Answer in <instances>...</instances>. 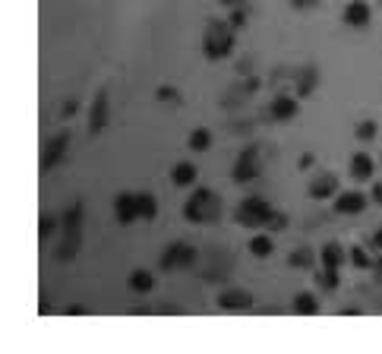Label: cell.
<instances>
[{
  "instance_id": "obj_4",
  "label": "cell",
  "mask_w": 382,
  "mask_h": 354,
  "mask_svg": "<svg viewBox=\"0 0 382 354\" xmlns=\"http://www.w3.org/2000/svg\"><path fill=\"white\" fill-rule=\"evenodd\" d=\"M272 209H275V206H272L268 199H262V197H246L244 203H237L234 222L240 225V228H262Z\"/></svg>"
},
{
  "instance_id": "obj_37",
  "label": "cell",
  "mask_w": 382,
  "mask_h": 354,
  "mask_svg": "<svg viewBox=\"0 0 382 354\" xmlns=\"http://www.w3.org/2000/svg\"><path fill=\"white\" fill-rule=\"evenodd\" d=\"M221 7H240V3H244V0H218Z\"/></svg>"
},
{
  "instance_id": "obj_25",
  "label": "cell",
  "mask_w": 382,
  "mask_h": 354,
  "mask_svg": "<svg viewBox=\"0 0 382 354\" xmlns=\"http://www.w3.org/2000/svg\"><path fill=\"white\" fill-rule=\"evenodd\" d=\"M348 260H351V266H354V269L370 272V269H373V260H376V256H370L364 247H360V244H354V247H348Z\"/></svg>"
},
{
  "instance_id": "obj_2",
  "label": "cell",
  "mask_w": 382,
  "mask_h": 354,
  "mask_svg": "<svg viewBox=\"0 0 382 354\" xmlns=\"http://www.w3.org/2000/svg\"><path fill=\"white\" fill-rule=\"evenodd\" d=\"M225 206H221V197L212 187H193V193L183 203V222L190 225H212L218 222Z\"/></svg>"
},
{
  "instance_id": "obj_23",
  "label": "cell",
  "mask_w": 382,
  "mask_h": 354,
  "mask_svg": "<svg viewBox=\"0 0 382 354\" xmlns=\"http://www.w3.org/2000/svg\"><path fill=\"white\" fill-rule=\"evenodd\" d=\"M136 199H139V218L142 222H155L158 218V199H155V193H136Z\"/></svg>"
},
{
  "instance_id": "obj_10",
  "label": "cell",
  "mask_w": 382,
  "mask_h": 354,
  "mask_svg": "<svg viewBox=\"0 0 382 354\" xmlns=\"http://www.w3.org/2000/svg\"><path fill=\"white\" fill-rule=\"evenodd\" d=\"M297 114H301V99L297 95H275V99L268 101V117L275 124H288Z\"/></svg>"
},
{
  "instance_id": "obj_17",
  "label": "cell",
  "mask_w": 382,
  "mask_h": 354,
  "mask_svg": "<svg viewBox=\"0 0 382 354\" xmlns=\"http://www.w3.org/2000/svg\"><path fill=\"white\" fill-rule=\"evenodd\" d=\"M344 260H348V250L338 240H329L319 247V266H325V269H342Z\"/></svg>"
},
{
  "instance_id": "obj_21",
  "label": "cell",
  "mask_w": 382,
  "mask_h": 354,
  "mask_svg": "<svg viewBox=\"0 0 382 354\" xmlns=\"http://www.w3.org/2000/svg\"><path fill=\"white\" fill-rule=\"evenodd\" d=\"M291 304H294V313H301V316H316L319 313V297L313 291H297Z\"/></svg>"
},
{
  "instance_id": "obj_36",
  "label": "cell",
  "mask_w": 382,
  "mask_h": 354,
  "mask_svg": "<svg viewBox=\"0 0 382 354\" xmlns=\"http://www.w3.org/2000/svg\"><path fill=\"white\" fill-rule=\"evenodd\" d=\"M370 244H373L376 250H382V228H379V231H376V234H373V240H370Z\"/></svg>"
},
{
  "instance_id": "obj_13",
  "label": "cell",
  "mask_w": 382,
  "mask_h": 354,
  "mask_svg": "<svg viewBox=\"0 0 382 354\" xmlns=\"http://www.w3.org/2000/svg\"><path fill=\"white\" fill-rule=\"evenodd\" d=\"M215 304H218L221 310H228V313H244V310H250L256 301H253V294L246 288H225Z\"/></svg>"
},
{
  "instance_id": "obj_7",
  "label": "cell",
  "mask_w": 382,
  "mask_h": 354,
  "mask_svg": "<svg viewBox=\"0 0 382 354\" xmlns=\"http://www.w3.org/2000/svg\"><path fill=\"white\" fill-rule=\"evenodd\" d=\"M70 130H60V133H54L48 142H44V149H41V174H51L54 168L60 165L66 158V149H70Z\"/></svg>"
},
{
  "instance_id": "obj_11",
  "label": "cell",
  "mask_w": 382,
  "mask_h": 354,
  "mask_svg": "<svg viewBox=\"0 0 382 354\" xmlns=\"http://www.w3.org/2000/svg\"><path fill=\"white\" fill-rule=\"evenodd\" d=\"M114 218H117V225H133V222H139V199H136V193H130V190H123V193H117L114 197Z\"/></svg>"
},
{
  "instance_id": "obj_3",
  "label": "cell",
  "mask_w": 382,
  "mask_h": 354,
  "mask_svg": "<svg viewBox=\"0 0 382 354\" xmlns=\"http://www.w3.org/2000/svg\"><path fill=\"white\" fill-rule=\"evenodd\" d=\"M234 35L237 29L228 19H209L203 32V58L209 64H218V60H228L231 51H234Z\"/></svg>"
},
{
  "instance_id": "obj_22",
  "label": "cell",
  "mask_w": 382,
  "mask_h": 354,
  "mask_svg": "<svg viewBox=\"0 0 382 354\" xmlns=\"http://www.w3.org/2000/svg\"><path fill=\"white\" fill-rule=\"evenodd\" d=\"M127 285H130L136 294H149V291L155 288V275L149 269H133L130 279H127Z\"/></svg>"
},
{
  "instance_id": "obj_14",
  "label": "cell",
  "mask_w": 382,
  "mask_h": 354,
  "mask_svg": "<svg viewBox=\"0 0 382 354\" xmlns=\"http://www.w3.org/2000/svg\"><path fill=\"white\" fill-rule=\"evenodd\" d=\"M348 174L354 184H370L376 177V162L370 152H354L351 155V165H348Z\"/></svg>"
},
{
  "instance_id": "obj_29",
  "label": "cell",
  "mask_w": 382,
  "mask_h": 354,
  "mask_svg": "<svg viewBox=\"0 0 382 354\" xmlns=\"http://www.w3.org/2000/svg\"><path fill=\"white\" fill-rule=\"evenodd\" d=\"M376 133H379V127H376V121H360L357 130H354V136H357V142H373Z\"/></svg>"
},
{
  "instance_id": "obj_24",
  "label": "cell",
  "mask_w": 382,
  "mask_h": 354,
  "mask_svg": "<svg viewBox=\"0 0 382 354\" xmlns=\"http://www.w3.org/2000/svg\"><path fill=\"white\" fill-rule=\"evenodd\" d=\"M187 146H190V152H209L212 149V130L209 127H196V130L190 133Z\"/></svg>"
},
{
  "instance_id": "obj_30",
  "label": "cell",
  "mask_w": 382,
  "mask_h": 354,
  "mask_svg": "<svg viewBox=\"0 0 382 354\" xmlns=\"http://www.w3.org/2000/svg\"><path fill=\"white\" fill-rule=\"evenodd\" d=\"M54 231H58V218H54L51 212H44V215L38 218V234H41V240H44V238H51Z\"/></svg>"
},
{
  "instance_id": "obj_35",
  "label": "cell",
  "mask_w": 382,
  "mask_h": 354,
  "mask_svg": "<svg viewBox=\"0 0 382 354\" xmlns=\"http://www.w3.org/2000/svg\"><path fill=\"white\" fill-rule=\"evenodd\" d=\"M370 272H373V275H376V281L382 285V250H379V256L373 260V269H370Z\"/></svg>"
},
{
  "instance_id": "obj_26",
  "label": "cell",
  "mask_w": 382,
  "mask_h": 354,
  "mask_svg": "<svg viewBox=\"0 0 382 354\" xmlns=\"http://www.w3.org/2000/svg\"><path fill=\"white\" fill-rule=\"evenodd\" d=\"M316 281H319V288H322V291H338L342 275H338V269H325V266H319Z\"/></svg>"
},
{
  "instance_id": "obj_16",
  "label": "cell",
  "mask_w": 382,
  "mask_h": 354,
  "mask_svg": "<svg viewBox=\"0 0 382 354\" xmlns=\"http://www.w3.org/2000/svg\"><path fill=\"white\" fill-rule=\"evenodd\" d=\"M342 19H344V25H351V29H366V25L373 23V10H370L366 0H351L348 7H344Z\"/></svg>"
},
{
  "instance_id": "obj_34",
  "label": "cell",
  "mask_w": 382,
  "mask_h": 354,
  "mask_svg": "<svg viewBox=\"0 0 382 354\" xmlns=\"http://www.w3.org/2000/svg\"><path fill=\"white\" fill-rule=\"evenodd\" d=\"M370 199L382 206V181H373V187H370Z\"/></svg>"
},
{
  "instance_id": "obj_27",
  "label": "cell",
  "mask_w": 382,
  "mask_h": 354,
  "mask_svg": "<svg viewBox=\"0 0 382 354\" xmlns=\"http://www.w3.org/2000/svg\"><path fill=\"white\" fill-rule=\"evenodd\" d=\"M288 228V215L281 212V209H272L266 218V225H262V231H268V234H281V231Z\"/></svg>"
},
{
  "instance_id": "obj_6",
  "label": "cell",
  "mask_w": 382,
  "mask_h": 354,
  "mask_svg": "<svg viewBox=\"0 0 382 354\" xmlns=\"http://www.w3.org/2000/svg\"><path fill=\"white\" fill-rule=\"evenodd\" d=\"M196 256H199V250H196L193 244H187V240H174V244H168V247L162 250V256H158V269L162 272L190 269V266L196 263Z\"/></svg>"
},
{
  "instance_id": "obj_9",
  "label": "cell",
  "mask_w": 382,
  "mask_h": 354,
  "mask_svg": "<svg viewBox=\"0 0 382 354\" xmlns=\"http://www.w3.org/2000/svg\"><path fill=\"white\" fill-rule=\"evenodd\" d=\"M338 193H342V190H338V177H335L332 171L316 174V177H309V184H307V197L316 199V203H322V199H335Z\"/></svg>"
},
{
  "instance_id": "obj_5",
  "label": "cell",
  "mask_w": 382,
  "mask_h": 354,
  "mask_svg": "<svg viewBox=\"0 0 382 354\" xmlns=\"http://www.w3.org/2000/svg\"><path fill=\"white\" fill-rule=\"evenodd\" d=\"M262 171V155L259 146H244L234 158V168H231V181L234 184H253Z\"/></svg>"
},
{
  "instance_id": "obj_31",
  "label": "cell",
  "mask_w": 382,
  "mask_h": 354,
  "mask_svg": "<svg viewBox=\"0 0 382 354\" xmlns=\"http://www.w3.org/2000/svg\"><path fill=\"white\" fill-rule=\"evenodd\" d=\"M228 23L234 25L237 32L244 29V25H246V10H244V3H240V7H231V16H228Z\"/></svg>"
},
{
  "instance_id": "obj_18",
  "label": "cell",
  "mask_w": 382,
  "mask_h": 354,
  "mask_svg": "<svg viewBox=\"0 0 382 354\" xmlns=\"http://www.w3.org/2000/svg\"><path fill=\"white\" fill-rule=\"evenodd\" d=\"M171 181H174V187H196L199 168H196L193 162H177V165L171 168Z\"/></svg>"
},
{
  "instance_id": "obj_15",
  "label": "cell",
  "mask_w": 382,
  "mask_h": 354,
  "mask_svg": "<svg viewBox=\"0 0 382 354\" xmlns=\"http://www.w3.org/2000/svg\"><path fill=\"white\" fill-rule=\"evenodd\" d=\"M319 66H313V64H307V66H301L297 70V76H294V95L297 99H309L313 92L319 89Z\"/></svg>"
},
{
  "instance_id": "obj_12",
  "label": "cell",
  "mask_w": 382,
  "mask_h": 354,
  "mask_svg": "<svg viewBox=\"0 0 382 354\" xmlns=\"http://www.w3.org/2000/svg\"><path fill=\"white\" fill-rule=\"evenodd\" d=\"M373 199L360 193V190H342L338 197H335V212L338 215H360L366 206H370Z\"/></svg>"
},
{
  "instance_id": "obj_33",
  "label": "cell",
  "mask_w": 382,
  "mask_h": 354,
  "mask_svg": "<svg viewBox=\"0 0 382 354\" xmlns=\"http://www.w3.org/2000/svg\"><path fill=\"white\" fill-rule=\"evenodd\" d=\"M322 0H291V7L294 10H309V7H319Z\"/></svg>"
},
{
  "instance_id": "obj_19",
  "label": "cell",
  "mask_w": 382,
  "mask_h": 354,
  "mask_svg": "<svg viewBox=\"0 0 382 354\" xmlns=\"http://www.w3.org/2000/svg\"><path fill=\"white\" fill-rule=\"evenodd\" d=\"M246 250H250L256 260H268V256L275 253V240H272L268 231H256V234L250 238V244H246Z\"/></svg>"
},
{
  "instance_id": "obj_1",
  "label": "cell",
  "mask_w": 382,
  "mask_h": 354,
  "mask_svg": "<svg viewBox=\"0 0 382 354\" xmlns=\"http://www.w3.org/2000/svg\"><path fill=\"white\" fill-rule=\"evenodd\" d=\"M82 218H86V206H82V199H73L70 209H64L60 215V244L54 250L58 256V263H73L76 256H79V247H82Z\"/></svg>"
},
{
  "instance_id": "obj_20",
  "label": "cell",
  "mask_w": 382,
  "mask_h": 354,
  "mask_svg": "<svg viewBox=\"0 0 382 354\" xmlns=\"http://www.w3.org/2000/svg\"><path fill=\"white\" fill-rule=\"evenodd\" d=\"M288 266H291V269H316V266H319V250H309V247L291 250Z\"/></svg>"
},
{
  "instance_id": "obj_28",
  "label": "cell",
  "mask_w": 382,
  "mask_h": 354,
  "mask_svg": "<svg viewBox=\"0 0 382 354\" xmlns=\"http://www.w3.org/2000/svg\"><path fill=\"white\" fill-rule=\"evenodd\" d=\"M155 99L162 101V105H171V108L183 105V95H180L174 86H158V89H155Z\"/></svg>"
},
{
  "instance_id": "obj_8",
  "label": "cell",
  "mask_w": 382,
  "mask_h": 354,
  "mask_svg": "<svg viewBox=\"0 0 382 354\" xmlns=\"http://www.w3.org/2000/svg\"><path fill=\"white\" fill-rule=\"evenodd\" d=\"M107 121H111V95H107V89H98L95 99H92V105H89V117H86L89 136H101L105 127H107Z\"/></svg>"
},
{
  "instance_id": "obj_32",
  "label": "cell",
  "mask_w": 382,
  "mask_h": 354,
  "mask_svg": "<svg viewBox=\"0 0 382 354\" xmlns=\"http://www.w3.org/2000/svg\"><path fill=\"white\" fill-rule=\"evenodd\" d=\"M76 111H79V101H76V99H66V101H64V108H60V117H66V121H70V117H73Z\"/></svg>"
}]
</instances>
